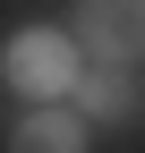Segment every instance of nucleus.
<instances>
[{
    "label": "nucleus",
    "instance_id": "nucleus-1",
    "mask_svg": "<svg viewBox=\"0 0 145 153\" xmlns=\"http://www.w3.org/2000/svg\"><path fill=\"white\" fill-rule=\"evenodd\" d=\"M68 68H77V43H68V34H51V26L9 34V51H0V76H9L17 94H34V102L68 94Z\"/></svg>",
    "mask_w": 145,
    "mask_h": 153
},
{
    "label": "nucleus",
    "instance_id": "nucleus-2",
    "mask_svg": "<svg viewBox=\"0 0 145 153\" xmlns=\"http://www.w3.org/2000/svg\"><path fill=\"white\" fill-rule=\"evenodd\" d=\"M68 43H85L94 60H145V0H77Z\"/></svg>",
    "mask_w": 145,
    "mask_h": 153
},
{
    "label": "nucleus",
    "instance_id": "nucleus-3",
    "mask_svg": "<svg viewBox=\"0 0 145 153\" xmlns=\"http://www.w3.org/2000/svg\"><path fill=\"white\" fill-rule=\"evenodd\" d=\"M68 94L85 102V119H128V111H137L128 60H77V68H68Z\"/></svg>",
    "mask_w": 145,
    "mask_h": 153
},
{
    "label": "nucleus",
    "instance_id": "nucleus-4",
    "mask_svg": "<svg viewBox=\"0 0 145 153\" xmlns=\"http://www.w3.org/2000/svg\"><path fill=\"white\" fill-rule=\"evenodd\" d=\"M9 153H85V119L77 111H26L9 128Z\"/></svg>",
    "mask_w": 145,
    "mask_h": 153
}]
</instances>
